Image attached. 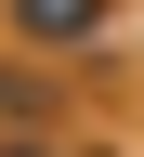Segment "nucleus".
<instances>
[{
    "mask_svg": "<svg viewBox=\"0 0 144 157\" xmlns=\"http://www.w3.org/2000/svg\"><path fill=\"white\" fill-rule=\"evenodd\" d=\"M26 13H39L53 39H79V13H92V0H26Z\"/></svg>",
    "mask_w": 144,
    "mask_h": 157,
    "instance_id": "1",
    "label": "nucleus"
}]
</instances>
